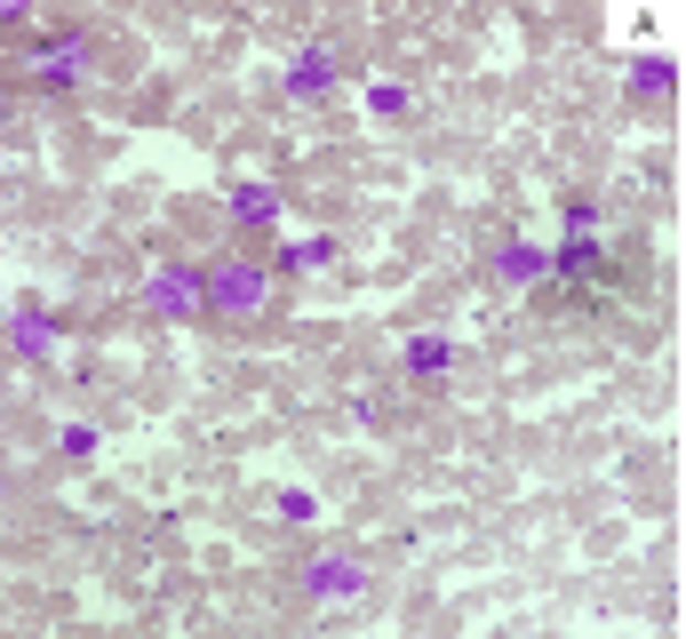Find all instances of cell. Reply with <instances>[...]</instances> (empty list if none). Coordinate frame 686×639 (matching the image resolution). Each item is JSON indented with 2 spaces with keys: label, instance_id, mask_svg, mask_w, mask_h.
<instances>
[{
  "label": "cell",
  "instance_id": "cell-1",
  "mask_svg": "<svg viewBox=\"0 0 686 639\" xmlns=\"http://www.w3.org/2000/svg\"><path fill=\"white\" fill-rule=\"evenodd\" d=\"M264 305V273L256 264H224V273H208V312H256Z\"/></svg>",
  "mask_w": 686,
  "mask_h": 639
},
{
  "label": "cell",
  "instance_id": "cell-2",
  "mask_svg": "<svg viewBox=\"0 0 686 639\" xmlns=\"http://www.w3.org/2000/svg\"><path fill=\"white\" fill-rule=\"evenodd\" d=\"M152 305L160 312H200V305H208V280H192V273H152Z\"/></svg>",
  "mask_w": 686,
  "mask_h": 639
},
{
  "label": "cell",
  "instance_id": "cell-3",
  "mask_svg": "<svg viewBox=\"0 0 686 639\" xmlns=\"http://www.w3.org/2000/svg\"><path fill=\"white\" fill-rule=\"evenodd\" d=\"M367 576H360V567L352 560H343V552H328V560H312V599H352Z\"/></svg>",
  "mask_w": 686,
  "mask_h": 639
},
{
  "label": "cell",
  "instance_id": "cell-4",
  "mask_svg": "<svg viewBox=\"0 0 686 639\" xmlns=\"http://www.w3.org/2000/svg\"><path fill=\"white\" fill-rule=\"evenodd\" d=\"M328 81H335V64H328V49H303V56L288 64V88H296V96H320Z\"/></svg>",
  "mask_w": 686,
  "mask_h": 639
},
{
  "label": "cell",
  "instance_id": "cell-5",
  "mask_svg": "<svg viewBox=\"0 0 686 639\" xmlns=\"http://www.w3.org/2000/svg\"><path fill=\"white\" fill-rule=\"evenodd\" d=\"M232 209H239V224H280V200H271L264 184H239V192H232Z\"/></svg>",
  "mask_w": 686,
  "mask_h": 639
},
{
  "label": "cell",
  "instance_id": "cell-6",
  "mask_svg": "<svg viewBox=\"0 0 686 639\" xmlns=\"http://www.w3.org/2000/svg\"><path fill=\"white\" fill-rule=\"evenodd\" d=\"M73 73H81V41H56V49L41 41V81H56V88H64Z\"/></svg>",
  "mask_w": 686,
  "mask_h": 639
},
{
  "label": "cell",
  "instance_id": "cell-7",
  "mask_svg": "<svg viewBox=\"0 0 686 639\" xmlns=\"http://www.w3.org/2000/svg\"><path fill=\"white\" fill-rule=\"evenodd\" d=\"M503 273H511V280H543V273H559V256H543V248H511Z\"/></svg>",
  "mask_w": 686,
  "mask_h": 639
},
{
  "label": "cell",
  "instance_id": "cell-8",
  "mask_svg": "<svg viewBox=\"0 0 686 639\" xmlns=\"http://www.w3.org/2000/svg\"><path fill=\"white\" fill-rule=\"evenodd\" d=\"M399 360H407V368H416V376H431V368H448L455 352H448V344H439V336H416V344H407Z\"/></svg>",
  "mask_w": 686,
  "mask_h": 639
},
{
  "label": "cell",
  "instance_id": "cell-9",
  "mask_svg": "<svg viewBox=\"0 0 686 639\" xmlns=\"http://www.w3.org/2000/svg\"><path fill=\"white\" fill-rule=\"evenodd\" d=\"M17 352H24V360L49 352V328H41V312H32V305H17Z\"/></svg>",
  "mask_w": 686,
  "mask_h": 639
},
{
  "label": "cell",
  "instance_id": "cell-10",
  "mask_svg": "<svg viewBox=\"0 0 686 639\" xmlns=\"http://www.w3.org/2000/svg\"><path fill=\"white\" fill-rule=\"evenodd\" d=\"M328 256H335V241H328V232H312V241H296L280 264H288V273H303V264H328Z\"/></svg>",
  "mask_w": 686,
  "mask_h": 639
},
{
  "label": "cell",
  "instance_id": "cell-11",
  "mask_svg": "<svg viewBox=\"0 0 686 639\" xmlns=\"http://www.w3.org/2000/svg\"><path fill=\"white\" fill-rule=\"evenodd\" d=\"M367 105H375V113H407V88H399V81H375Z\"/></svg>",
  "mask_w": 686,
  "mask_h": 639
},
{
  "label": "cell",
  "instance_id": "cell-12",
  "mask_svg": "<svg viewBox=\"0 0 686 639\" xmlns=\"http://www.w3.org/2000/svg\"><path fill=\"white\" fill-rule=\"evenodd\" d=\"M639 88H646V96L671 88V64H663V56H639Z\"/></svg>",
  "mask_w": 686,
  "mask_h": 639
}]
</instances>
